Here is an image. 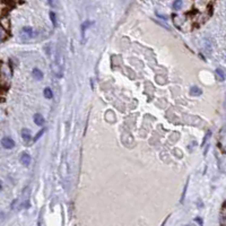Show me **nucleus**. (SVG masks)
Instances as JSON below:
<instances>
[{"mask_svg":"<svg viewBox=\"0 0 226 226\" xmlns=\"http://www.w3.org/2000/svg\"><path fill=\"white\" fill-rule=\"evenodd\" d=\"M1 144H2V146H4L5 148H7V149H11V148L15 147V141H14L10 137H5V138H2Z\"/></svg>","mask_w":226,"mask_h":226,"instance_id":"1","label":"nucleus"},{"mask_svg":"<svg viewBox=\"0 0 226 226\" xmlns=\"http://www.w3.org/2000/svg\"><path fill=\"white\" fill-rule=\"evenodd\" d=\"M31 161H32V158H31L30 154L28 153H23L21 156V164L24 165V166H28L31 164Z\"/></svg>","mask_w":226,"mask_h":226,"instance_id":"2","label":"nucleus"},{"mask_svg":"<svg viewBox=\"0 0 226 226\" xmlns=\"http://www.w3.org/2000/svg\"><path fill=\"white\" fill-rule=\"evenodd\" d=\"M33 30H32V27H30V26H24L23 27V30H21V35H24V36H26V38H30L33 36Z\"/></svg>","mask_w":226,"mask_h":226,"instance_id":"3","label":"nucleus"},{"mask_svg":"<svg viewBox=\"0 0 226 226\" xmlns=\"http://www.w3.org/2000/svg\"><path fill=\"white\" fill-rule=\"evenodd\" d=\"M31 137H32V136H31L30 129L24 128L23 130H21V138H23V140L25 141V142H30Z\"/></svg>","mask_w":226,"mask_h":226,"instance_id":"4","label":"nucleus"},{"mask_svg":"<svg viewBox=\"0 0 226 226\" xmlns=\"http://www.w3.org/2000/svg\"><path fill=\"white\" fill-rule=\"evenodd\" d=\"M34 122L36 126H43L44 124V118L40 113H36L34 115Z\"/></svg>","mask_w":226,"mask_h":226,"instance_id":"5","label":"nucleus"},{"mask_svg":"<svg viewBox=\"0 0 226 226\" xmlns=\"http://www.w3.org/2000/svg\"><path fill=\"white\" fill-rule=\"evenodd\" d=\"M201 93H202V90L199 87H197V86H192L191 90H190V95H192V96H198Z\"/></svg>","mask_w":226,"mask_h":226,"instance_id":"6","label":"nucleus"},{"mask_svg":"<svg viewBox=\"0 0 226 226\" xmlns=\"http://www.w3.org/2000/svg\"><path fill=\"white\" fill-rule=\"evenodd\" d=\"M33 76L35 77V79H38V80H41L43 78V73L40 70V69L38 68H34L33 69Z\"/></svg>","mask_w":226,"mask_h":226,"instance_id":"7","label":"nucleus"},{"mask_svg":"<svg viewBox=\"0 0 226 226\" xmlns=\"http://www.w3.org/2000/svg\"><path fill=\"white\" fill-rule=\"evenodd\" d=\"M43 94H44V97L47 98V100H51V98L53 97V92H52V90H51V88H49V87L44 88Z\"/></svg>","mask_w":226,"mask_h":226,"instance_id":"8","label":"nucleus"},{"mask_svg":"<svg viewBox=\"0 0 226 226\" xmlns=\"http://www.w3.org/2000/svg\"><path fill=\"white\" fill-rule=\"evenodd\" d=\"M90 21H85L83 25H81V34H83V36H85V31L90 27Z\"/></svg>","mask_w":226,"mask_h":226,"instance_id":"9","label":"nucleus"},{"mask_svg":"<svg viewBox=\"0 0 226 226\" xmlns=\"http://www.w3.org/2000/svg\"><path fill=\"white\" fill-rule=\"evenodd\" d=\"M181 7H182V1H181V0H175V1H173V8H174L175 10H179Z\"/></svg>","mask_w":226,"mask_h":226,"instance_id":"10","label":"nucleus"},{"mask_svg":"<svg viewBox=\"0 0 226 226\" xmlns=\"http://www.w3.org/2000/svg\"><path fill=\"white\" fill-rule=\"evenodd\" d=\"M216 74H217V76L219 77V79L221 80H225V75H224V73H223L222 69H216Z\"/></svg>","mask_w":226,"mask_h":226,"instance_id":"11","label":"nucleus"},{"mask_svg":"<svg viewBox=\"0 0 226 226\" xmlns=\"http://www.w3.org/2000/svg\"><path fill=\"white\" fill-rule=\"evenodd\" d=\"M44 131H45V130H41V131H38V133H36V136L34 137V142H35V141H38V139H40V138H41V137L43 136V133H44Z\"/></svg>","mask_w":226,"mask_h":226,"instance_id":"12","label":"nucleus"},{"mask_svg":"<svg viewBox=\"0 0 226 226\" xmlns=\"http://www.w3.org/2000/svg\"><path fill=\"white\" fill-rule=\"evenodd\" d=\"M50 17H51V21H52V23H53V26H56V25H57V21H56V14L53 13V11H51V13H50Z\"/></svg>","mask_w":226,"mask_h":226,"instance_id":"13","label":"nucleus"},{"mask_svg":"<svg viewBox=\"0 0 226 226\" xmlns=\"http://www.w3.org/2000/svg\"><path fill=\"white\" fill-rule=\"evenodd\" d=\"M196 222H198L199 224H200V225H202V222H201L200 218H196Z\"/></svg>","mask_w":226,"mask_h":226,"instance_id":"14","label":"nucleus"}]
</instances>
